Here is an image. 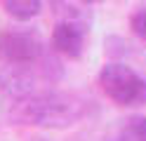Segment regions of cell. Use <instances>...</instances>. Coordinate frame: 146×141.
<instances>
[{
  "label": "cell",
  "instance_id": "cell-2",
  "mask_svg": "<svg viewBox=\"0 0 146 141\" xmlns=\"http://www.w3.org/2000/svg\"><path fill=\"white\" fill-rule=\"evenodd\" d=\"M99 87L118 106L146 103V78L123 61H111L99 71Z\"/></svg>",
  "mask_w": 146,
  "mask_h": 141
},
{
  "label": "cell",
  "instance_id": "cell-7",
  "mask_svg": "<svg viewBox=\"0 0 146 141\" xmlns=\"http://www.w3.org/2000/svg\"><path fill=\"white\" fill-rule=\"evenodd\" d=\"M130 28H132V33H134L137 38L146 40V7L132 12V17H130Z\"/></svg>",
  "mask_w": 146,
  "mask_h": 141
},
{
  "label": "cell",
  "instance_id": "cell-4",
  "mask_svg": "<svg viewBox=\"0 0 146 141\" xmlns=\"http://www.w3.org/2000/svg\"><path fill=\"white\" fill-rule=\"evenodd\" d=\"M83 45H85V26L64 19L54 26L52 31V47L59 54L68 56V59H78L83 54Z\"/></svg>",
  "mask_w": 146,
  "mask_h": 141
},
{
  "label": "cell",
  "instance_id": "cell-8",
  "mask_svg": "<svg viewBox=\"0 0 146 141\" xmlns=\"http://www.w3.org/2000/svg\"><path fill=\"white\" fill-rule=\"evenodd\" d=\"M80 3H85V5H92V3H102V0H80Z\"/></svg>",
  "mask_w": 146,
  "mask_h": 141
},
{
  "label": "cell",
  "instance_id": "cell-5",
  "mask_svg": "<svg viewBox=\"0 0 146 141\" xmlns=\"http://www.w3.org/2000/svg\"><path fill=\"white\" fill-rule=\"evenodd\" d=\"M111 141H146V115H132L123 120Z\"/></svg>",
  "mask_w": 146,
  "mask_h": 141
},
{
  "label": "cell",
  "instance_id": "cell-1",
  "mask_svg": "<svg viewBox=\"0 0 146 141\" xmlns=\"http://www.w3.org/2000/svg\"><path fill=\"white\" fill-rule=\"evenodd\" d=\"M90 103L80 99L78 94L68 92H35L31 97H24L14 103L10 115L21 125H35L47 129H66L73 127L87 115Z\"/></svg>",
  "mask_w": 146,
  "mask_h": 141
},
{
  "label": "cell",
  "instance_id": "cell-6",
  "mask_svg": "<svg viewBox=\"0 0 146 141\" xmlns=\"http://www.w3.org/2000/svg\"><path fill=\"white\" fill-rule=\"evenodd\" d=\"M3 7L17 21H31L40 14L42 0H3Z\"/></svg>",
  "mask_w": 146,
  "mask_h": 141
},
{
  "label": "cell",
  "instance_id": "cell-9",
  "mask_svg": "<svg viewBox=\"0 0 146 141\" xmlns=\"http://www.w3.org/2000/svg\"><path fill=\"white\" fill-rule=\"evenodd\" d=\"M31 141H47V139H42V136H33Z\"/></svg>",
  "mask_w": 146,
  "mask_h": 141
},
{
  "label": "cell",
  "instance_id": "cell-3",
  "mask_svg": "<svg viewBox=\"0 0 146 141\" xmlns=\"http://www.w3.org/2000/svg\"><path fill=\"white\" fill-rule=\"evenodd\" d=\"M45 54V45L33 31H3L0 33V61L3 64H33Z\"/></svg>",
  "mask_w": 146,
  "mask_h": 141
}]
</instances>
